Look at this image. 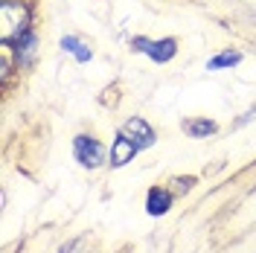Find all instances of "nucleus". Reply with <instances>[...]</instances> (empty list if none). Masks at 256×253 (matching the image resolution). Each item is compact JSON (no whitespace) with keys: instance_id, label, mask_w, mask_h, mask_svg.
<instances>
[{"instance_id":"5","label":"nucleus","mask_w":256,"mask_h":253,"mask_svg":"<svg viewBox=\"0 0 256 253\" xmlns=\"http://www.w3.org/2000/svg\"><path fill=\"white\" fill-rule=\"evenodd\" d=\"M122 134H128V137L137 142L140 148H148V146L154 142V131H152V128H148V122H146V120H140V116L128 120L126 128H122Z\"/></svg>"},{"instance_id":"1","label":"nucleus","mask_w":256,"mask_h":253,"mask_svg":"<svg viewBox=\"0 0 256 253\" xmlns=\"http://www.w3.org/2000/svg\"><path fill=\"white\" fill-rule=\"evenodd\" d=\"M30 12L24 3L18 0H6L0 6V38L3 44H12V41H20L26 32H30Z\"/></svg>"},{"instance_id":"10","label":"nucleus","mask_w":256,"mask_h":253,"mask_svg":"<svg viewBox=\"0 0 256 253\" xmlns=\"http://www.w3.org/2000/svg\"><path fill=\"white\" fill-rule=\"evenodd\" d=\"M216 131V122H210V120H195V122H186V134L190 137H207Z\"/></svg>"},{"instance_id":"9","label":"nucleus","mask_w":256,"mask_h":253,"mask_svg":"<svg viewBox=\"0 0 256 253\" xmlns=\"http://www.w3.org/2000/svg\"><path fill=\"white\" fill-rule=\"evenodd\" d=\"M35 44H38V41H35V35H32V32H26V35L18 41V62H20V64H30L32 58H35Z\"/></svg>"},{"instance_id":"8","label":"nucleus","mask_w":256,"mask_h":253,"mask_svg":"<svg viewBox=\"0 0 256 253\" xmlns=\"http://www.w3.org/2000/svg\"><path fill=\"white\" fill-rule=\"evenodd\" d=\"M239 62H242V52H236V50L230 52V50H227V52H218L216 58H210V62H207V70H224V67H236Z\"/></svg>"},{"instance_id":"2","label":"nucleus","mask_w":256,"mask_h":253,"mask_svg":"<svg viewBox=\"0 0 256 253\" xmlns=\"http://www.w3.org/2000/svg\"><path fill=\"white\" fill-rule=\"evenodd\" d=\"M73 154H76V160H79L84 169H96V166H102V160H105V148H102L94 137L79 134V137L73 140Z\"/></svg>"},{"instance_id":"6","label":"nucleus","mask_w":256,"mask_h":253,"mask_svg":"<svg viewBox=\"0 0 256 253\" xmlns=\"http://www.w3.org/2000/svg\"><path fill=\"white\" fill-rule=\"evenodd\" d=\"M169 206H172V195L166 190H148V198H146V210H148V216H163V212H169Z\"/></svg>"},{"instance_id":"11","label":"nucleus","mask_w":256,"mask_h":253,"mask_svg":"<svg viewBox=\"0 0 256 253\" xmlns=\"http://www.w3.org/2000/svg\"><path fill=\"white\" fill-rule=\"evenodd\" d=\"M73 248H76V244H67V248H64L62 253H73Z\"/></svg>"},{"instance_id":"4","label":"nucleus","mask_w":256,"mask_h":253,"mask_svg":"<svg viewBox=\"0 0 256 253\" xmlns=\"http://www.w3.org/2000/svg\"><path fill=\"white\" fill-rule=\"evenodd\" d=\"M137 152H143L137 142L131 140L128 134H120L116 140H114V146H111V166H126V163H131V160L137 158Z\"/></svg>"},{"instance_id":"7","label":"nucleus","mask_w":256,"mask_h":253,"mask_svg":"<svg viewBox=\"0 0 256 253\" xmlns=\"http://www.w3.org/2000/svg\"><path fill=\"white\" fill-rule=\"evenodd\" d=\"M62 47L67 50V52H73V56H76V62H90V50L84 47V44H82L79 38H73V35H64L62 38Z\"/></svg>"},{"instance_id":"3","label":"nucleus","mask_w":256,"mask_h":253,"mask_svg":"<svg viewBox=\"0 0 256 253\" xmlns=\"http://www.w3.org/2000/svg\"><path fill=\"white\" fill-rule=\"evenodd\" d=\"M134 50L146 52L152 62H169V58H175L178 44H175V38H163V41H146V38H134Z\"/></svg>"}]
</instances>
